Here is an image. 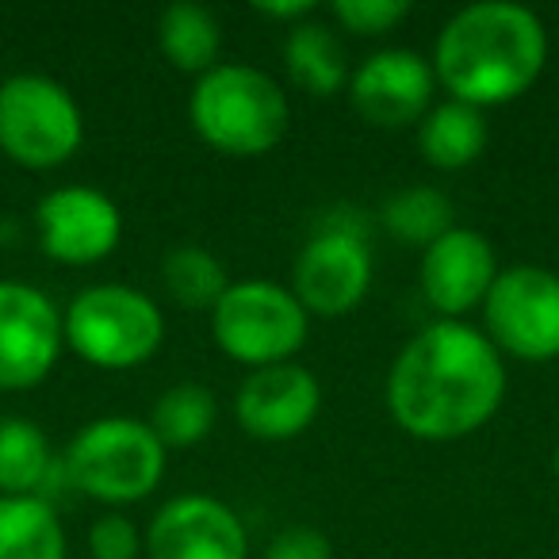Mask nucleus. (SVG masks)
I'll use <instances>...</instances> for the list:
<instances>
[{
	"instance_id": "nucleus-1",
	"label": "nucleus",
	"mask_w": 559,
	"mask_h": 559,
	"mask_svg": "<svg viewBox=\"0 0 559 559\" xmlns=\"http://www.w3.org/2000/svg\"><path fill=\"white\" fill-rule=\"evenodd\" d=\"M388 411L418 441H460L487 426L506 399V365L472 322H429L391 360Z\"/></svg>"
},
{
	"instance_id": "nucleus-2",
	"label": "nucleus",
	"mask_w": 559,
	"mask_h": 559,
	"mask_svg": "<svg viewBox=\"0 0 559 559\" xmlns=\"http://www.w3.org/2000/svg\"><path fill=\"white\" fill-rule=\"evenodd\" d=\"M548 62L540 16L510 0H483L460 9L433 43V78L449 100L502 108L536 85Z\"/></svg>"
},
{
	"instance_id": "nucleus-3",
	"label": "nucleus",
	"mask_w": 559,
	"mask_h": 559,
	"mask_svg": "<svg viewBox=\"0 0 559 559\" xmlns=\"http://www.w3.org/2000/svg\"><path fill=\"white\" fill-rule=\"evenodd\" d=\"M200 142L226 157H264L288 134L292 104L276 78L241 62H218L211 73L195 78L188 96Z\"/></svg>"
},
{
	"instance_id": "nucleus-4",
	"label": "nucleus",
	"mask_w": 559,
	"mask_h": 559,
	"mask_svg": "<svg viewBox=\"0 0 559 559\" xmlns=\"http://www.w3.org/2000/svg\"><path fill=\"white\" fill-rule=\"evenodd\" d=\"M165 444L150 421L108 414L73 433L62 456V475L73 490L104 506H134L165 479Z\"/></svg>"
},
{
	"instance_id": "nucleus-5",
	"label": "nucleus",
	"mask_w": 559,
	"mask_h": 559,
	"mask_svg": "<svg viewBox=\"0 0 559 559\" xmlns=\"http://www.w3.org/2000/svg\"><path fill=\"white\" fill-rule=\"evenodd\" d=\"M66 345L100 372H131L157 357L165 314L146 292L127 284H93L78 292L62 314Z\"/></svg>"
},
{
	"instance_id": "nucleus-6",
	"label": "nucleus",
	"mask_w": 559,
	"mask_h": 559,
	"mask_svg": "<svg viewBox=\"0 0 559 559\" xmlns=\"http://www.w3.org/2000/svg\"><path fill=\"white\" fill-rule=\"evenodd\" d=\"M85 142L81 104L47 73H12L0 81V154L20 169L47 173L66 165Z\"/></svg>"
},
{
	"instance_id": "nucleus-7",
	"label": "nucleus",
	"mask_w": 559,
	"mask_h": 559,
	"mask_svg": "<svg viewBox=\"0 0 559 559\" xmlns=\"http://www.w3.org/2000/svg\"><path fill=\"white\" fill-rule=\"evenodd\" d=\"M311 334V314L292 288H280L272 280H241L230 284L226 296L211 311V337L246 368L288 365Z\"/></svg>"
},
{
	"instance_id": "nucleus-8",
	"label": "nucleus",
	"mask_w": 559,
	"mask_h": 559,
	"mask_svg": "<svg viewBox=\"0 0 559 559\" xmlns=\"http://www.w3.org/2000/svg\"><path fill=\"white\" fill-rule=\"evenodd\" d=\"M479 311L498 353L528 365L559 357V272L544 264L502 269Z\"/></svg>"
},
{
	"instance_id": "nucleus-9",
	"label": "nucleus",
	"mask_w": 559,
	"mask_h": 559,
	"mask_svg": "<svg viewBox=\"0 0 559 559\" xmlns=\"http://www.w3.org/2000/svg\"><path fill=\"white\" fill-rule=\"evenodd\" d=\"M372 288V249L365 234L345 223H330L299 249L292 269V292L307 314L342 319L365 304Z\"/></svg>"
},
{
	"instance_id": "nucleus-10",
	"label": "nucleus",
	"mask_w": 559,
	"mask_h": 559,
	"mask_svg": "<svg viewBox=\"0 0 559 559\" xmlns=\"http://www.w3.org/2000/svg\"><path fill=\"white\" fill-rule=\"evenodd\" d=\"M66 349L62 311L47 292L0 280V391H32Z\"/></svg>"
},
{
	"instance_id": "nucleus-11",
	"label": "nucleus",
	"mask_w": 559,
	"mask_h": 559,
	"mask_svg": "<svg viewBox=\"0 0 559 559\" xmlns=\"http://www.w3.org/2000/svg\"><path fill=\"white\" fill-rule=\"evenodd\" d=\"M39 246L50 261L88 269L108 261L123 241V211L108 192L93 185L50 188L35 207Z\"/></svg>"
},
{
	"instance_id": "nucleus-12",
	"label": "nucleus",
	"mask_w": 559,
	"mask_h": 559,
	"mask_svg": "<svg viewBox=\"0 0 559 559\" xmlns=\"http://www.w3.org/2000/svg\"><path fill=\"white\" fill-rule=\"evenodd\" d=\"M433 62L418 50L388 47L368 55L349 73V100L365 123L399 131V127L421 123L433 108Z\"/></svg>"
},
{
	"instance_id": "nucleus-13",
	"label": "nucleus",
	"mask_w": 559,
	"mask_h": 559,
	"mask_svg": "<svg viewBox=\"0 0 559 559\" xmlns=\"http://www.w3.org/2000/svg\"><path fill=\"white\" fill-rule=\"evenodd\" d=\"M498 253L495 241L472 226H452L449 234L421 249L418 284L426 304L441 319L464 322L467 311L483 307L498 280Z\"/></svg>"
},
{
	"instance_id": "nucleus-14",
	"label": "nucleus",
	"mask_w": 559,
	"mask_h": 559,
	"mask_svg": "<svg viewBox=\"0 0 559 559\" xmlns=\"http://www.w3.org/2000/svg\"><path fill=\"white\" fill-rule=\"evenodd\" d=\"M146 559H249V533L226 502L211 495H177L150 518Z\"/></svg>"
},
{
	"instance_id": "nucleus-15",
	"label": "nucleus",
	"mask_w": 559,
	"mask_h": 559,
	"mask_svg": "<svg viewBox=\"0 0 559 559\" xmlns=\"http://www.w3.org/2000/svg\"><path fill=\"white\" fill-rule=\"evenodd\" d=\"M322 411V383L311 368L272 365L253 368L238 383L234 395V418L257 441H296L314 426Z\"/></svg>"
},
{
	"instance_id": "nucleus-16",
	"label": "nucleus",
	"mask_w": 559,
	"mask_h": 559,
	"mask_svg": "<svg viewBox=\"0 0 559 559\" xmlns=\"http://www.w3.org/2000/svg\"><path fill=\"white\" fill-rule=\"evenodd\" d=\"M490 142L487 116L472 104L460 100H441L426 111V119L418 123V150L433 169L456 173L467 169L483 157Z\"/></svg>"
},
{
	"instance_id": "nucleus-17",
	"label": "nucleus",
	"mask_w": 559,
	"mask_h": 559,
	"mask_svg": "<svg viewBox=\"0 0 559 559\" xmlns=\"http://www.w3.org/2000/svg\"><path fill=\"white\" fill-rule=\"evenodd\" d=\"M284 70H288L292 85L304 93L334 96L342 85H349V62H345L342 35L322 20H304V24L288 27L284 39Z\"/></svg>"
},
{
	"instance_id": "nucleus-18",
	"label": "nucleus",
	"mask_w": 559,
	"mask_h": 559,
	"mask_svg": "<svg viewBox=\"0 0 559 559\" xmlns=\"http://www.w3.org/2000/svg\"><path fill=\"white\" fill-rule=\"evenodd\" d=\"M55 472L58 460L39 421L20 414L0 418V498H43Z\"/></svg>"
},
{
	"instance_id": "nucleus-19",
	"label": "nucleus",
	"mask_w": 559,
	"mask_h": 559,
	"mask_svg": "<svg viewBox=\"0 0 559 559\" xmlns=\"http://www.w3.org/2000/svg\"><path fill=\"white\" fill-rule=\"evenodd\" d=\"M157 47H162L165 62L180 73H211L218 66V50H223V27L203 4L192 0H177L157 16Z\"/></svg>"
},
{
	"instance_id": "nucleus-20",
	"label": "nucleus",
	"mask_w": 559,
	"mask_h": 559,
	"mask_svg": "<svg viewBox=\"0 0 559 559\" xmlns=\"http://www.w3.org/2000/svg\"><path fill=\"white\" fill-rule=\"evenodd\" d=\"M0 559H66V528L50 498H0Z\"/></svg>"
},
{
	"instance_id": "nucleus-21",
	"label": "nucleus",
	"mask_w": 559,
	"mask_h": 559,
	"mask_svg": "<svg viewBox=\"0 0 559 559\" xmlns=\"http://www.w3.org/2000/svg\"><path fill=\"white\" fill-rule=\"evenodd\" d=\"M218 418V399L203 383H173L150 411V429L165 449H195L207 441Z\"/></svg>"
},
{
	"instance_id": "nucleus-22",
	"label": "nucleus",
	"mask_w": 559,
	"mask_h": 559,
	"mask_svg": "<svg viewBox=\"0 0 559 559\" xmlns=\"http://www.w3.org/2000/svg\"><path fill=\"white\" fill-rule=\"evenodd\" d=\"M162 284L173 304L185 311H215V304L230 288L223 261L203 246L169 249L162 261Z\"/></svg>"
},
{
	"instance_id": "nucleus-23",
	"label": "nucleus",
	"mask_w": 559,
	"mask_h": 559,
	"mask_svg": "<svg viewBox=\"0 0 559 559\" xmlns=\"http://www.w3.org/2000/svg\"><path fill=\"white\" fill-rule=\"evenodd\" d=\"M452 215H456L452 200L441 188H429V185L403 188V192L391 195L380 211L391 238L406 241V246H421V249L433 246L441 234L452 230Z\"/></svg>"
},
{
	"instance_id": "nucleus-24",
	"label": "nucleus",
	"mask_w": 559,
	"mask_h": 559,
	"mask_svg": "<svg viewBox=\"0 0 559 559\" xmlns=\"http://www.w3.org/2000/svg\"><path fill=\"white\" fill-rule=\"evenodd\" d=\"M330 16L349 35H388L411 16L406 0H334Z\"/></svg>"
},
{
	"instance_id": "nucleus-25",
	"label": "nucleus",
	"mask_w": 559,
	"mask_h": 559,
	"mask_svg": "<svg viewBox=\"0 0 559 559\" xmlns=\"http://www.w3.org/2000/svg\"><path fill=\"white\" fill-rule=\"evenodd\" d=\"M88 551H93V559H139L142 533L123 513H104L88 528Z\"/></svg>"
},
{
	"instance_id": "nucleus-26",
	"label": "nucleus",
	"mask_w": 559,
	"mask_h": 559,
	"mask_svg": "<svg viewBox=\"0 0 559 559\" xmlns=\"http://www.w3.org/2000/svg\"><path fill=\"white\" fill-rule=\"evenodd\" d=\"M261 559H334V544L319 528L296 525V528H284L280 536H272Z\"/></svg>"
},
{
	"instance_id": "nucleus-27",
	"label": "nucleus",
	"mask_w": 559,
	"mask_h": 559,
	"mask_svg": "<svg viewBox=\"0 0 559 559\" xmlns=\"http://www.w3.org/2000/svg\"><path fill=\"white\" fill-rule=\"evenodd\" d=\"M257 12L261 16H269V20H276V24H288V27H296V24H304V20H314V4L311 0H292V4H257Z\"/></svg>"
},
{
	"instance_id": "nucleus-28",
	"label": "nucleus",
	"mask_w": 559,
	"mask_h": 559,
	"mask_svg": "<svg viewBox=\"0 0 559 559\" xmlns=\"http://www.w3.org/2000/svg\"><path fill=\"white\" fill-rule=\"evenodd\" d=\"M551 467H556V479H559V444H556V456H551Z\"/></svg>"
}]
</instances>
